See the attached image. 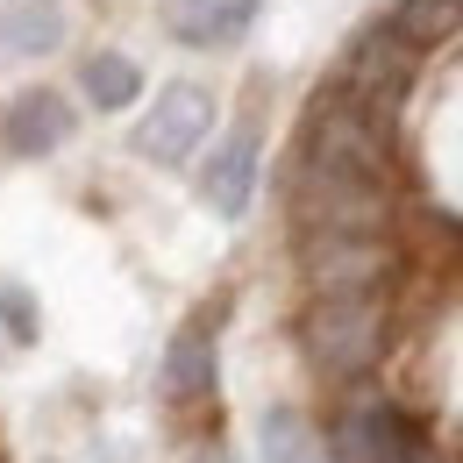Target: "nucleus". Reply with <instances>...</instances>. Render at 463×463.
I'll list each match as a JSON object with an SVG mask.
<instances>
[{"instance_id":"20e7f679","label":"nucleus","mask_w":463,"mask_h":463,"mask_svg":"<svg viewBox=\"0 0 463 463\" xmlns=\"http://www.w3.org/2000/svg\"><path fill=\"white\" fill-rule=\"evenodd\" d=\"M343 86L356 108H371V115H392L406 100V86H413V43H406L392 22H378V29H364L356 43H349L343 58Z\"/></svg>"},{"instance_id":"0eeeda50","label":"nucleus","mask_w":463,"mask_h":463,"mask_svg":"<svg viewBox=\"0 0 463 463\" xmlns=\"http://www.w3.org/2000/svg\"><path fill=\"white\" fill-rule=\"evenodd\" d=\"M257 128L242 121V128H229L222 143H214V157L200 165V200L222 214V222H242L250 214V200H257Z\"/></svg>"},{"instance_id":"f257e3e1","label":"nucleus","mask_w":463,"mask_h":463,"mask_svg":"<svg viewBox=\"0 0 463 463\" xmlns=\"http://www.w3.org/2000/svg\"><path fill=\"white\" fill-rule=\"evenodd\" d=\"M299 229L307 235H378L385 229V178L335 172V165H307L299 157Z\"/></svg>"},{"instance_id":"2eb2a0df","label":"nucleus","mask_w":463,"mask_h":463,"mask_svg":"<svg viewBox=\"0 0 463 463\" xmlns=\"http://www.w3.org/2000/svg\"><path fill=\"white\" fill-rule=\"evenodd\" d=\"M457 22H463V0H400V7H392V29H400L413 51H420V43H442Z\"/></svg>"},{"instance_id":"f8f14e48","label":"nucleus","mask_w":463,"mask_h":463,"mask_svg":"<svg viewBox=\"0 0 463 463\" xmlns=\"http://www.w3.org/2000/svg\"><path fill=\"white\" fill-rule=\"evenodd\" d=\"M165 392L172 400H207L214 392V335H207V321H193V328L172 335V349H165Z\"/></svg>"},{"instance_id":"4468645a","label":"nucleus","mask_w":463,"mask_h":463,"mask_svg":"<svg viewBox=\"0 0 463 463\" xmlns=\"http://www.w3.org/2000/svg\"><path fill=\"white\" fill-rule=\"evenodd\" d=\"M79 86H86V100L100 115H121V108H136L143 71H136V58H121V51H93V58L79 64Z\"/></svg>"},{"instance_id":"f03ea898","label":"nucleus","mask_w":463,"mask_h":463,"mask_svg":"<svg viewBox=\"0 0 463 463\" xmlns=\"http://www.w3.org/2000/svg\"><path fill=\"white\" fill-rule=\"evenodd\" d=\"M385 343V307L378 292H321L307 314V356L328 378H356Z\"/></svg>"},{"instance_id":"39448f33","label":"nucleus","mask_w":463,"mask_h":463,"mask_svg":"<svg viewBox=\"0 0 463 463\" xmlns=\"http://www.w3.org/2000/svg\"><path fill=\"white\" fill-rule=\"evenodd\" d=\"M214 136V93L193 86V79H172L157 93V108L136 121V150L150 165H193V150Z\"/></svg>"},{"instance_id":"9d476101","label":"nucleus","mask_w":463,"mask_h":463,"mask_svg":"<svg viewBox=\"0 0 463 463\" xmlns=\"http://www.w3.org/2000/svg\"><path fill=\"white\" fill-rule=\"evenodd\" d=\"M257 7H264V0H157L165 29H172L178 43H193V51L235 43V36L257 22Z\"/></svg>"},{"instance_id":"6e6552de","label":"nucleus","mask_w":463,"mask_h":463,"mask_svg":"<svg viewBox=\"0 0 463 463\" xmlns=\"http://www.w3.org/2000/svg\"><path fill=\"white\" fill-rule=\"evenodd\" d=\"M7 150L14 157H51L58 143H71V128H79V115H71V100H64L58 86H29V93H14L7 100Z\"/></svg>"},{"instance_id":"9b49d317","label":"nucleus","mask_w":463,"mask_h":463,"mask_svg":"<svg viewBox=\"0 0 463 463\" xmlns=\"http://www.w3.org/2000/svg\"><path fill=\"white\" fill-rule=\"evenodd\" d=\"M58 43H64V7L58 0H7L0 7V58L7 64L51 58Z\"/></svg>"},{"instance_id":"dca6fc26","label":"nucleus","mask_w":463,"mask_h":463,"mask_svg":"<svg viewBox=\"0 0 463 463\" xmlns=\"http://www.w3.org/2000/svg\"><path fill=\"white\" fill-rule=\"evenodd\" d=\"M0 321H7L14 343H36V299L14 286V279H0Z\"/></svg>"},{"instance_id":"423d86ee","label":"nucleus","mask_w":463,"mask_h":463,"mask_svg":"<svg viewBox=\"0 0 463 463\" xmlns=\"http://www.w3.org/2000/svg\"><path fill=\"white\" fill-rule=\"evenodd\" d=\"M392 250L378 235H307V279L314 292H378Z\"/></svg>"},{"instance_id":"1a4fd4ad","label":"nucleus","mask_w":463,"mask_h":463,"mask_svg":"<svg viewBox=\"0 0 463 463\" xmlns=\"http://www.w3.org/2000/svg\"><path fill=\"white\" fill-rule=\"evenodd\" d=\"M406 435H413V428H406L385 400H364V406H349L343 420H335V435H328V463H392Z\"/></svg>"},{"instance_id":"ddd939ff","label":"nucleus","mask_w":463,"mask_h":463,"mask_svg":"<svg viewBox=\"0 0 463 463\" xmlns=\"http://www.w3.org/2000/svg\"><path fill=\"white\" fill-rule=\"evenodd\" d=\"M257 457L264 463H328V442L314 435V420L299 406H271L257 420Z\"/></svg>"},{"instance_id":"7ed1b4c3","label":"nucleus","mask_w":463,"mask_h":463,"mask_svg":"<svg viewBox=\"0 0 463 463\" xmlns=\"http://www.w3.org/2000/svg\"><path fill=\"white\" fill-rule=\"evenodd\" d=\"M307 165H335V172H364V178H385V128L371 108H356L343 86L314 100L307 115V143H299Z\"/></svg>"}]
</instances>
